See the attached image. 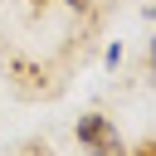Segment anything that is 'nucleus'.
<instances>
[{
  "label": "nucleus",
  "instance_id": "obj_1",
  "mask_svg": "<svg viewBox=\"0 0 156 156\" xmlns=\"http://www.w3.org/2000/svg\"><path fill=\"white\" fill-rule=\"evenodd\" d=\"M73 136H78V146H83L88 156H127L122 132H117L112 117H102V112H83L78 127H73Z\"/></svg>",
  "mask_w": 156,
  "mask_h": 156
},
{
  "label": "nucleus",
  "instance_id": "obj_2",
  "mask_svg": "<svg viewBox=\"0 0 156 156\" xmlns=\"http://www.w3.org/2000/svg\"><path fill=\"white\" fill-rule=\"evenodd\" d=\"M102 63H107V68H117V63H122V44H107V54H102Z\"/></svg>",
  "mask_w": 156,
  "mask_h": 156
},
{
  "label": "nucleus",
  "instance_id": "obj_3",
  "mask_svg": "<svg viewBox=\"0 0 156 156\" xmlns=\"http://www.w3.org/2000/svg\"><path fill=\"white\" fill-rule=\"evenodd\" d=\"M146 58H151V73H156V39H151V49H146Z\"/></svg>",
  "mask_w": 156,
  "mask_h": 156
},
{
  "label": "nucleus",
  "instance_id": "obj_4",
  "mask_svg": "<svg viewBox=\"0 0 156 156\" xmlns=\"http://www.w3.org/2000/svg\"><path fill=\"white\" fill-rule=\"evenodd\" d=\"M63 5H73V10H78V5H88V0H63Z\"/></svg>",
  "mask_w": 156,
  "mask_h": 156
}]
</instances>
